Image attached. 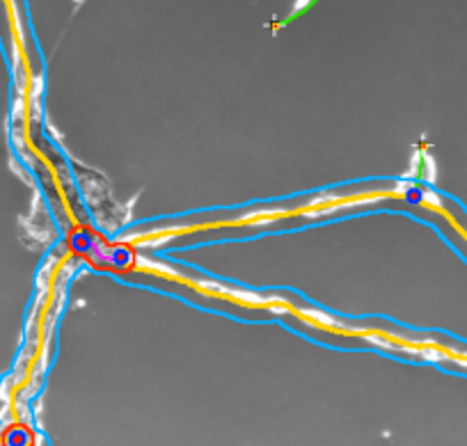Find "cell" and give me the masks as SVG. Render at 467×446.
<instances>
[{
    "label": "cell",
    "mask_w": 467,
    "mask_h": 446,
    "mask_svg": "<svg viewBox=\"0 0 467 446\" xmlns=\"http://www.w3.org/2000/svg\"><path fill=\"white\" fill-rule=\"evenodd\" d=\"M3 444L5 446H32V435L23 426H14V428H9L5 433Z\"/></svg>",
    "instance_id": "6da1fadb"
}]
</instances>
